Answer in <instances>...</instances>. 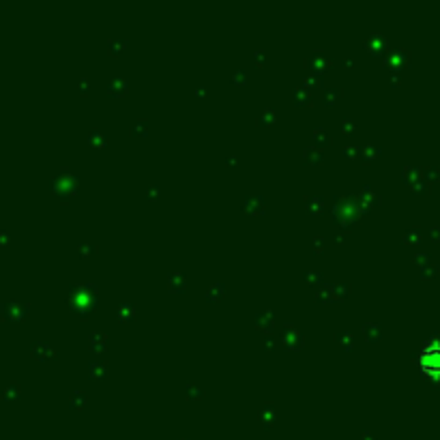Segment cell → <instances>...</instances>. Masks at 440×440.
I'll list each match as a JSON object with an SVG mask.
<instances>
[{"label":"cell","mask_w":440,"mask_h":440,"mask_svg":"<svg viewBox=\"0 0 440 440\" xmlns=\"http://www.w3.org/2000/svg\"><path fill=\"white\" fill-rule=\"evenodd\" d=\"M423 365L430 369V371H436L440 373V346H434L430 348L425 355H423Z\"/></svg>","instance_id":"1"}]
</instances>
